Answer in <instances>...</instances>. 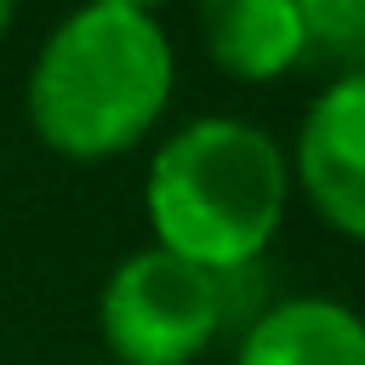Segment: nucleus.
Here are the masks:
<instances>
[{
	"mask_svg": "<svg viewBox=\"0 0 365 365\" xmlns=\"http://www.w3.org/2000/svg\"><path fill=\"white\" fill-rule=\"evenodd\" d=\"M308 57L331 63L336 74L365 68V0H302Z\"/></svg>",
	"mask_w": 365,
	"mask_h": 365,
	"instance_id": "nucleus-7",
	"label": "nucleus"
},
{
	"mask_svg": "<svg viewBox=\"0 0 365 365\" xmlns=\"http://www.w3.org/2000/svg\"><path fill=\"white\" fill-rule=\"evenodd\" d=\"M177 46L143 0H91L46 29L23 80V120L57 160L103 165L165 120Z\"/></svg>",
	"mask_w": 365,
	"mask_h": 365,
	"instance_id": "nucleus-1",
	"label": "nucleus"
},
{
	"mask_svg": "<svg viewBox=\"0 0 365 365\" xmlns=\"http://www.w3.org/2000/svg\"><path fill=\"white\" fill-rule=\"evenodd\" d=\"M234 365H365V314L325 291L274 297L245 314Z\"/></svg>",
	"mask_w": 365,
	"mask_h": 365,
	"instance_id": "nucleus-5",
	"label": "nucleus"
},
{
	"mask_svg": "<svg viewBox=\"0 0 365 365\" xmlns=\"http://www.w3.org/2000/svg\"><path fill=\"white\" fill-rule=\"evenodd\" d=\"M240 285L160 245H137L97 291V336L114 365H194L240 319Z\"/></svg>",
	"mask_w": 365,
	"mask_h": 365,
	"instance_id": "nucleus-3",
	"label": "nucleus"
},
{
	"mask_svg": "<svg viewBox=\"0 0 365 365\" xmlns=\"http://www.w3.org/2000/svg\"><path fill=\"white\" fill-rule=\"evenodd\" d=\"M285 154L291 188L308 200V211L331 234L365 245V68L331 74L325 91L308 97Z\"/></svg>",
	"mask_w": 365,
	"mask_h": 365,
	"instance_id": "nucleus-4",
	"label": "nucleus"
},
{
	"mask_svg": "<svg viewBox=\"0 0 365 365\" xmlns=\"http://www.w3.org/2000/svg\"><path fill=\"white\" fill-rule=\"evenodd\" d=\"M194 29L217 74L240 86H268L285 80L297 63H308L302 0H211L200 6Z\"/></svg>",
	"mask_w": 365,
	"mask_h": 365,
	"instance_id": "nucleus-6",
	"label": "nucleus"
},
{
	"mask_svg": "<svg viewBox=\"0 0 365 365\" xmlns=\"http://www.w3.org/2000/svg\"><path fill=\"white\" fill-rule=\"evenodd\" d=\"M291 194V154L268 125L245 114H194L148 154V245L205 274L245 279L279 240Z\"/></svg>",
	"mask_w": 365,
	"mask_h": 365,
	"instance_id": "nucleus-2",
	"label": "nucleus"
},
{
	"mask_svg": "<svg viewBox=\"0 0 365 365\" xmlns=\"http://www.w3.org/2000/svg\"><path fill=\"white\" fill-rule=\"evenodd\" d=\"M6 34H11V6L0 0V40H6Z\"/></svg>",
	"mask_w": 365,
	"mask_h": 365,
	"instance_id": "nucleus-8",
	"label": "nucleus"
}]
</instances>
